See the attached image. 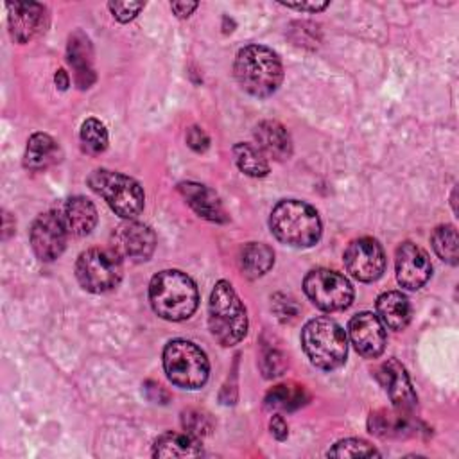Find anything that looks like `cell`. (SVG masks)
I'll use <instances>...</instances> for the list:
<instances>
[{"mask_svg": "<svg viewBox=\"0 0 459 459\" xmlns=\"http://www.w3.org/2000/svg\"><path fill=\"white\" fill-rule=\"evenodd\" d=\"M172 11L179 16V18H186L192 14V11L197 7V2H174Z\"/></svg>", "mask_w": 459, "mask_h": 459, "instance_id": "obj_36", "label": "cell"}, {"mask_svg": "<svg viewBox=\"0 0 459 459\" xmlns=\"http://www.w3.org/2000/svg\"><path fill=\"white\" fill-rule=\"evenodd\" d=\"M152 310L167 321L188 319L199 301L197 287L190 276L178 269H165L152 276L149 285Z\"/></svg>", "mask_w": 459, "mask_h": 459, "instance_id": "obj_1", "label": "cell"}, {"mask_svg": "<svg viewBox=\"0 0 459 459\" xmlns=\"http://www.w3.org/2000/svg\"><path fill=\"white\" fill-rule=\"evenodd\" d=\"M56 84L59 86V90H66L68 84H70V79H68V74L65 70H57L56 72Z\"/></svg>", "mask_w": 459, "mask_h": 459, "instance_id": "obj_37", "label": "cell"}, {"mask_svg": "<svg viewBox=\"0 0 459 459\" xmlns=\"http://www.w3.org/2000/svg\"><path fill=\"white\" fill-rule=\"evenodd\" d=\"M183 427L188 434H192L195 437H201L210 432V421L199 411H185L183 412Z\"/></svg>", "mask_w": 459, "mask_h": 459, "instance_id": "obj_31", "label": "cell"}, {"mask_svg": "<svg viewBox=\"0 0 459 459\" xmlns=\"http://www.w3.org/2000/svg\"><path fill=\"white\" fill-rule=\"evenodd\" d=\"M9 30L14 41L27 43L45 30L47 9L38 2L7 4Z\"/></svg>", "mask_w": 459, "mask_h": 459, "instance_id": "obj_16", "label": "cell"}, {"mask_svg": "<svg viewBox=\"0 0 459 459\" xmlns=\"http://www.w3.org/2000/svg\"><path fill=\"white\" fill-rule=\"evenodd\" d=\"M233 156L237 167L251 178H264L269 172V161L265 154L253 143H237L233 147Z\"/></svg>", "mask_w": 459, "mask_h": 459, "instance_id": "obj_26", "label": "cell"}, {"mask_svg": "<svg viewBox=\"0 0 459 459\" xmlns=\"http://www.w3.org/2000/svg\"><path fill=\"white\" fill-rule=\"evenodd\" d=\"M203 454V446L199 437L185 432H165L154 441L152 455L165 459V457H199Z\"/></svg>", "mask_w": 459, "mask_h": 459, "instance_id": "obj_21", "label": "cell"}, {"mask_svg": "<svg viewBox=\"0 0 459 459\" xmlns=\"http://www.w3.org/2000/svg\"><path fill=\"white\" fill-rule=\"evenodd\" d=\"M75 276L82 289L102 294L113 290L122 280V262L115 249L91 247L79 255Z\"/></svg>", "mask_w": 459, "mask_h": 459, "instance_id": "obj_8", "label": "cell"}, {"mask_svg": "<svg viewBox=\"0 0 459 459\" xmlns=\"http://www.w3.org/2000/svg\"><path fill=\"white\" fill-rule=\"evenodd\" d=\"M274 264V253L267 244L249 242L240 253V265L246 276L258 278L265 274Z\"/></svg>", "mask_w": 459, "mask_h": 459, "instance_id": "obj_25", "label": "cell"}, {"mask_svg": "<svg viewBox=\"0 0 459 459\" xmlns=\"http://www.w3.org/2000/svg\"><path fill=\"white\" fill-rule=\"evenodd\" d=\"M378 319L391 330H403L411 321V303L398 290H387L377 298Z\"/></svg>", "mask_w": 459, "mask_h": 459, "instance_id": "obj_22", "label": "cell"}, {"mask_svg": "<svg viewBox=\"0 0 459 459\" xmlns=\"http://www.w3.org/2000/svg\"><path fill=\"white\" fill-rule=\"evenodd\" d=\"M377 377H378V382L382 384V387L385 389L387 396L391 398L394 409L409 412L418 403V396L412 389L409 375H407L405 368L396 359L385 360L378 368Z\"/></svg>", "mask_w": 459, "mask_h": 459, "instance_id": "obj_15", "label": "cell"}, {"mask_svg": "<svg viewBox=\"0 0 459 459\" xmlns=\"http://www.w3.org/2000/svg\"><path fill=\"white\" fill-rule=\"evenodd\" d=\"M344 265L359 281H375L385 269V255L375 238H355L344 251Z\"/></svg>", "mask_w": 459, "mask_h": 459, "instance_id": "obj_10", "label": "cell"}, {"mask_svg": "<svg viewBox=\"0 0 459 459\" xmlns=\"http://www.w3.org/2000/svg\"><path fill=\"white\" fill-rule=\"evenodd\" d=\"M396 280L402 287L416 290L427 283L432 273L429 255L412 242H403L396 249Z\"/></svg>", "mask_w": 459, "mask_h": 459, "instance_id": "obj_13", "label": "cell"}, {"mask_svg": "<svg viewBox=\"0 0 459 459\" xmlns=\"http://www.w3.org/2000/svg\"><path fill=\"white\" fill-rule=\"evenodd\" d=\"M350 339L366 359H377L385 348L384 323L373 312H360L350 319Z\"/></svg>", "mask_w": 459, "mask_h": 459, "instance_id": "obj_14", "label": "cell"}, {"mask_svg": "<svg viewBox=\"0 0 459 459\" xmlns=\"http://www.w3.org/2000/svg\"><path fill=\"white\" fill-rule=\"evenodd\" d=\"M269 427H271L273 436H274L276 439H280V441H281V439H285V437H287V434H289L287 423H285V420H283L280 414H274V416L271 418Z\"/></svg>", "mask_w": 459, "mask_h": 459, "instance_id": "obj_34", "label": "cell"}, {"mask_svg": "<svg viewBox=\"0 0 459 459\" xmlns=\"http://www.w3.org/2000/svg\"><path fill=\"white\" fill-rule=\"evenodd\" d=\"M273 235L292 247L314 246L321 237V221L310 204L298 199L280 201L269 217Z\"/></svg>", "mask_w": 459, "mask_h": 459, "instance_id": "obj_3", "label": "cell"}, {"mask_svg": "<svg viewBox=\"0 0 459 459\" xmlns=\"http://www.w3.org/2000/svg\"><path fill=\"white\" fill-rule=\"evenodd\" d=\"M81 142L86 152L100 154L108 147V131L97 118H86L81 126Z\"/></svg>", "mask_w": 459, "mask_h": 459, "instance_id": "obj_29", "label": "cell"}, {"mask_svg": "<svg viewBox=\"0 0 459 459\" xmlns=\"http://www.w3.org/2000/svg\"><path fill=\"white\" fill-rule=\"evenodd\" d=\"M66 56H68V63L74 66V74H75V82L79 88H90L91 82L95 81V72L91 66V43L90 38L81 32L75 30L70 38H68V47H66Z\"/></svg>", "mask_w": 459, "mask_h": 459, "instance_id": "obj_20", "label": "cell"}, {"mask_svg": "<svg viewBox=\"0 0 459 459\" xmlns=\"http://www.w3.org/2000/svg\"><path fill=\"white\" fill-rule=\"evenodd\" d=\"M186 143H188V147H192L195 152H203V151H206L210 140H208L206 133H204L201 127L194 126V127H190V129L186 131Z\"/></svg>", "mask_w": 459, "mask_h": 459, "instance_id": "obj_33", "label": "cell"}, {"mask_svg": "<svg viewBox=\"0 0 459 459\" xmlns=\"http://www.w3.org/2000/svg\"><path fill=\"white\" fill-rule=\"evenodd\" d=\"M369 429L380 437H405L414 432L412 423L403 411H378L369 416Z\"/></svg>", "mask_w": 459, "mask_h": 459, "instance_id": "obj_24", "label": "cell"}, {"mask_svg": "<svg viewBox=\"0 0 459 459\" xmlns=\"http://www.w3.org/2000/svg\"><path fill=\"white\" fill-rule=\"evenodd\" d=\"M88 185L122 219H134L143 210V190L138 181L126 174L97 169L88 176Z\"/></svg>", "mask_w": 459, "mask_h": 459, "instance_id": "obj_6", "label": "cell"}, {"mask_svg": "<svg viewBox=\"0 0 459 459\" xmlns=\"http://www.w3.org/2000/svg\"><path fill=\"white\" fill-rule=\"evenodd\" d=\"M307 393L303 385H276L265 396V407L292 411L307 402Z\"/></svg>", "mask_w": 459, "mask_h": 459, "instance_id": "obj_27", "label": "cell"}, {"mask_svg": "<svg viewBox=\"0 0 459 459\" xmlns=\"http://www.w3.org/2000/svg\"><path fill=\"white\" fill-rule=\"evenodd\" d=\"M178 190L181 192V195L186 199L190 208L199 217L212 221V222H226L228 221V215L222 208L221 199L208 186H204L201 183L186 181V183H179Z\"/></svg>", "mask_w": 459, "mask_h": 459, "instance_id": "obj_17", "label": "cell"}, {"mask_svg": "<svg viewBox=\"0 0 459 459\" xmlns=\"http://www.w3.org/2000/svg\"><path fill=\"white\" fill-rule=\"evenodd\" d=\"M66 228L59 212H45L38 215L30 228V246L43 262L56 260L66 246Z\"/></svg>", "mask_w": 459, "mask_h": 459, "instance_id": "obj_11", "label": "cell"}, {"mask_svg": "<svg viewBox=\"0 0 459 459\" xmlns=\"http://www.w3.org/2000/svg\"><path fill=\"white\" fill-rule=\"evenodd\" d=\"M68 233L75 237L88 235L97 224V210L93 203L82 195L70 197L59 210Z\"/></svg>", "mask_w": 459, "mask_h": 459, "instance_id": "obj_19", "label": "cell"}, {"mask_svg": "<svg viewBox=\"0 0 459 459\" xmlns=\"http://www.w3.org/2000/svg\"><path fill=\"white\" fill-rule=\"evenodd\" d=\"M163 368L169 380L183 389H199L210 371L204 351L185 339H174L165 346Z\"/></svg>", "mask_w": 459, "mask_h": 459, "instance_id": "obj_7", "label": "cell"}, {"mask_svg": "<svg viewBox=\"0 0 459 459\" xmlns=\"http://www.w3.org/2000/svg\"><path fill=\"white\" fill-rule=\"evenodd\" d=\"M301 344L310 362L321 369H335L346 360V333L328 317L310 319L301 330Z\"/></svg>", "mask_w": 459, "mask_h": 459, "instance_id": "obj_5", "label": "cell"}, {"mask_svg": "<svg viewBox=\"0 0 459 459\" xmlns=\"http://www.w3.org/2000/svg\"><path fill=\"white\" fill-rule=\"evenodd\" d=\"M111 238L113 249L120 256H127L133 260H147L156 246L154 231L147 224L131 219L118 224Z\"/></svg>", "mask_w": 459, "mask_h": 459, "instance_id": "obj_12", "label": "cell"}, {"mask_svg": "<svg viewBox=\"0 0 459 459\" xmlns=\"http://www.w3.org/2000/svg\"><path fill=\"white\" fill-rule=\"evenodd\" d=\"M59 145L45 133H34L25 149V167L30 170H43L59 161Z\"/></svg>", "mask_w": 459, "mask_h": 459, "instance_id": "obj_23", "label": "cell"}, {"mask_svg": "<svg viewBox=\"0 0 459 459\" xmlns=\"http://www.w3.org/2000/svg\"><path fill=\"white\" fill-rule=\"evenodd\" d=\"M432 247L441 260L450 265H457V231L452 224L437 226L434 230Z\"/></svg>", "mask_w": 459, "mask_h": 459, "instance_id": "obj_28", "label": "cell"}, {"mask_svg": "<svg viewBox=\"0 0 459 459\" xmlns=\"http://www.w3.org/2000/svg\"><path fill=\"white\" fill-rule=\"evenodd\" d=\"M235 77L242 90L255 97H269L283 79L281 61L264 45H247L237 52L233 65Z\"/></svg>", "mask_w": 459, "mask_h": 459, "instance_id": "obj_2", "label": "cell"}, {"mask_svg": "<svg viewBox=\"0 0 459 459\" xmlns=\"http://www.w3.org/2000/svg\"><path fill=\"white\" fill-rule=\"evenodd\" d=\"M305 294L310 301L326 312H335L350 307L353 287L346 276L332 269H314L303 280Z\"/></svg>", "mask_w": 459, "mask_h": 459, "instance_id": "obj_9", "label": "cell"}, {"mask_svg": "<svg viewBox=\"0 0 459 459\" xmlns=\"http://www.w3.org/2000/svg\"><path fill=\"white\" fill-rule=\"evenodd\" d=\"M373 455H378V450L368 441L355 439V437L342 439L328 450V457H373Z\"/></svg>", "mask_w": 459, "mask_h": 459, "instance_id": "obj_30", "label": "cell"}, {"mask_svg": "<svg viewBox=\"0 0 459 459\" xmlns=\"http://www.w3.org/2000/svg\"><path fill=\"white\" fill-rule=\"evenodd\" d=\"M283 5H287V7H290V9H298V11H310V13H317V11H323L326 5H328V2H301V4H283Z\"/></svg>", "mask_w": 459, "mask_h": 459, "instance_id": "obj_35", "label": "cell"}, {"mask_svg": "<svg viewBox=\"0 0 459 459\" xmlns=\"http://www.w3.org/2000/svg\"><path fill=\"white\" fill-rule=\"evenodd\" d=\"M258 149L278 161L289 160L292 154V140L289 131L276 120H264L255 129Z\"/></svg>", "mask_w": 459, "mask_h": 459, "instance_id": "obj_18", "label": "cell"}, {"mask_svg": "<svg viewBox=\"0 0 459 459\" xmlns=\"http://www.w3.org/2000/svg\"><path fill=\"white\" fill-rule=\"evenodd\" d=\"M208 325L212 335L222 346L237 344L247 332L246 308L226 280H219L210 294Z\"/></svg>", "mask_w": 459, "mask_h": 459, "instance_id": "obj_4", "label": "cell"}, {"mask_svg": "<svg viewBox=\"0 0 459 459\" xmlns=\"http://www.w3.org/2000/svg\"><path fill=\"white\" fill-rule=\"evenodd\" d=\"M108 7L118 22H129L143 9V2H109Z\"/></svg>", "mask_w": 459, "mask_h": 459, "instance_id": "obj_32", "label": "cell"}]
</instances>
